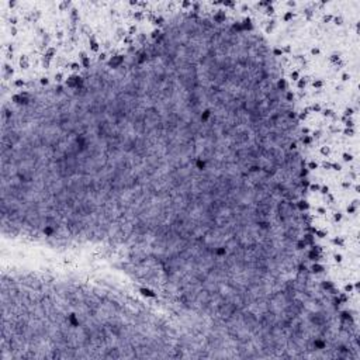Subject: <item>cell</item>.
I'll return each instance as SVG.
<instances>
[{
    "instance_id": "obj_1",
    "label": "cell",
    "mask_w": 360,
    "mask_h": 360,
    "mask_svg": "<svg viewBox=\"0 0 360 360\" xmlns=\"http://www.w3.org/2000/svg\"><path fill=\"white\" fill-rule=\"evenodd\" d=\"M304 225L165 183L105 186L24 246L31 309L66 357H264Z\"/></svg>"
}]
</instances>
